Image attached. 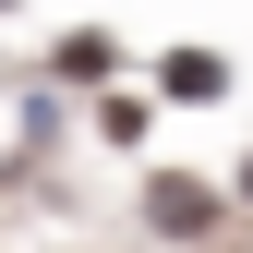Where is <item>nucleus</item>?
<instances>
[{
	"label": "nucleus",
	"mask_w": 253,
	"mask_h": 253,
	"mask_svg": "<svg viewBox=\"0 0 253 253\" xmlns=\"http://www.w3.org/2000/svg\"><path fill=\"white\" fill-rule=\"evenodd\" d=\"M241 205H253V157H241Z\"/></svg>",
	"instance_id": "nucleus-2"
},
{
	"label": "nucleus",
	"mask_w": 253,
	"mask_h": 253,
	"mask_svg": "<svg viewBox=\"0 0 253 253\" xmlns=\"http://www.w3.org/2000/svg\"><path fill=\"white\" fill-rule=\"evenodd\" d=\"M145 217H157V229H169V241H193V229H217V193H205V181H157V193H145Z\"/></svg>",
	"instance_id": "nucleus-1"
}]
</instances>
